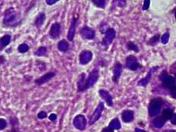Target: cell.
<instances>
[{"instance_id": "35", "label": "cell", "mask_w": 176, "mask_h": 132, "mask_svg": "<svg viewBox=\"0 0 176 132\" xmlns=\"http://www.w3.org/2000/svg\"><path fill=\"white\" fill-rule=\"evenodd\" d=\"M59 0H45V2L48 6H53L54 4H56V2H58Z\"/></svg>"}, {"instance_id": "23", "label": "cell", "mask_w": 176, "mask_h": 132, "mask_svg": "<svg viewBox=\"0 0 176 132\" xmlns=\"http://www.w3.org/2000/svg\"><path fill=\"white\" fill-rule=\"evenodd\" d=\"M166 120L164 118V117L161 116V117H157L154 120V125L156 128H161L164 126V125L165 124Z\"/></svg>"}, {"instance_id": "18", "label": "cell", "mask_w": 176, "mask_h": 132, "mask_svg": "<svg viewBox=\"0 0 176 132\" xmlns=\"http://www.w3.org/2000/svg\"><path fill=\"white\" fill-rule=\"evenodd\" d=\"M45 20H46V15H45V12H42L40 13H38V15L36 17L35 20H34V25H35L37 29H40L42 26V25L44 24V23H45Z\"/></svg>"}, {"instance_id": "43", "label": "cell", "mask_w": 176, "mask_h": 132, "mask_svg": "<svg viewBox=\"0 0 176 132\" xmlns=\"http://www.w3.org/2000/svg\"><path fill=\"white\" fill-rule=\"evenodd\" d=\"M174 132H176V131H174Z\"/></svg>"}, {"instance_id": "34", "label": "cell", "mask_w": 176, "mask_h": 132, "mask_svg": "<svg viewBox=\"0 0 176 132\" xmlns=\"http://www.w3.org/2000/svg\"><path fill=\"white\" fill-rule=\"evenodd\" d=\"M150 7V0H144V4L143 6V9L144 10H147Z\"/></svg>"}, {"instance_id": "24", "label": "cell", "mask_w": 176, "mask_h": 132, "mask_svg": "<svg viewBox=\"0 0 176 132\" xmlns=\"http://www.w3.org/2000/svg\"><path fill=\"white\" fill-rule=\"evenodd\" d=\"M109 128H111V129L115 130H119L121 128V123L119 121V120L118 118H115L113 120H111L109 125H108Z\"/></svg>"}, {"instance_id": "37", "label": "cell", "mask_w": 176, "mask_h": 132, "mask_svg": "<svg viewBox=\"0 0 176 132\" xmlns=\"http://www.w3.org/2000/svg\"><path fill=\"white\" fill-rule=\"evenodd\" d=\"M6 58L4 55H0V65H2L6 63Z\"/></svg>"}, {"instance_id": "30", "label": "cell", "mask_w": 176, "mask_h": 132, "mask_svg": "<svg viewBox=\"0 0 176 132\" xmlns=\"http://www.w3.org/2000/svg\"><path fill=\"white\" fill-rule=\"evenodd\" d=\"M127 48H128L129 50H131V51H135V52H138V51H139V48H138L137 45H135V44L132 41H129L128 43H127Z\"/></svg>"}, {"instance_id": "44", "label": "cell", "mask_w": 176, "mask_h": 132, "mask_svg": "<svg viewBox=\"0 0 176 132\" xmlns=\"http://www.w3.org/2000/svg\"><path fill=\"white\" fill-rule=\"evenodd\" d=\"M175 76H176V75H175Z\"/></svg>"}, {"instance_id": "15", "label": "cell", "mask_w": 176, "mask_h": 132, "mask_svg": "<svg viewBox=\"0 0 176 132\" xmlns=\"http://www.w3.org/2000/svg\"><path fill=\"white\" fill-rule=\"evenodd\" d=\"M99 95L100 97L106 102V103L108 104V106H113V100L112 97L111 96V94L108 92V91H107L106 89H99Z\"/></svg>"}, {"instance_id": "38", "label": "cell", "mask_w": 176, "mask_h": 132, "mask_svg": "<svg viewBox=\"0 0 176 132\" xmlns=\"http://www.w3.org/2000/svg\"><path fill=\"white\" fill-rule=\"evenodd\" d=\"M101 132H114V130L111 129L109 127H106V128H104L103 129H102Z\"/></svg>"}, {"instance_id": "22", "label": "cell", "mask_w": 176, "mask_h": 132, "mask_svg": "<svg viewBox=\"0 0 176 132\" xmlns=\"http://www.w3.org/2000/svg\"><path fill=\"white\" fill-rule=\"evenodd\" d=\"M58 50L61 52H66L70 49V44L66 40H61L57 45Z\"/></svg>"}, {"instance_id": "28", "label": "cell", "mask_w": 176, "mask_h": 132, "mask_svg": "<svg viewBox=\"0 0 176 132\" xmlns=\"http://www.w3.org/2000/svg\"><path fill=\"white\" fill-rule=\"evenodd\" d=\"M159 39H160V34H156V35H154V37H152L151 38L148 40V42H147V45H150V46H154V45H156L158 43V41H159Z\"/></svg>"}, {"instance_id": "40", "label": "cell", "mask_w": 176, "mask_h": 132, "mask_svg": "<svg viewBox=\"0 0 176 132\" xmlns=\"http://www.w3.org/2000/svg\"><path fill=\"white\" fill-rule=\"evenodd\" d=\"M172 95L173 96V97H176V87H173V88H172Z\"/></svg>"}, {"instance_id": "6", "label": "cell", "mask_w": 176, "mask_h": 132, "mask_svg": "<svg viewBox=\"0 0 176 132\" xmlns=\"http://www.w3.org/2000/svg\"><path fill=\"white\" fill-rule=\"evenodd\" d=\"M56 73L55 72H46L45 74H44L42 76L39 77V78H36L34 80V84L37 86H41L42 85L45 84V83L48 82L49 81H51L55 76H56Z\"/></svg>"}, {"instance_id": "1", "label": "cell", "mask_w": 176, "mask_h": 132, "mask_svg": "<svg viewBox=\"0 0 176 132\" xmlns=\"http://www.w3.org/2000/svg\"><path fill=\"white\" fill-rule=\"evenodd\" d=\"M21 22L18 12L14 7H9L4 12L2 23L8 27H15Z\"/></svg>"}, {"instance_id": "9", "label": "cell", "mask_w": 176, "mask_h": 132, "mask_svg": "<svg viewBox=\"0 0 176 132\" xmlns=\"http://www.w3.org/2000/svg\"><path fill=\"white\" fill-rule=\"evenodd\" d=\"M77 23H78V17L73 16L71 20V23H70V29H69L68 34H67V39H68L69 41H73V39H74L75 35H76Z\"/></svg>"}, {"instance_id": "31", "label": "cell", "mask_w": 176, "mask_h": 132, "mask_svg": "<svg viewBox=\"0 0 176 132\" xmlns=\"http://www.w3.org/2000/svg\"><path fill=\"white\" fill-rule=\"evenodd\" d=\"M8 126V122L6 119L0 118V131H3Z\"/></svg>"}, {"instance_id": "21", "label": "cell", "mask_w": 176, "mask_h": 132, "mask_svg": "<svg viewBox=\"0 0 176 132\" xmlns=\"http://www.w3.org/2000/svg\"><path fill=\"white\" fill-rule=\"evenodd\" d=\"M134 118V113L132 111H123L122 114V119L124 122L125 123H129V122H131L132 120Z\"/></svg>"}, {"instance_id": "5", "label": "cell", "mask_w": 176, "mask_h": 132, "mask_svg": "<svg viewBox=\"0 0 176 132\" xmlns=\"http://www.w3.org/2000/svg\"><path fill=\"white\" fill-rule=\"evenodd\" d=\"M75 128L79 131H84L87 128V119L83 114H78L74 117L73 121Z\"/></svg>"}, {"instance_id": "32", "label": "cell", "mask_w": 176, "mask_h": 132, "mask_svg": "<svg viewBox=\"0 0 176 132\" xmlns=\"http://www.w3.org/2000/svg\"><path fill=\"white\" fill-rule=\"evenodd\" d=\"M37 118L40 119V120H43V119H45L47 117H48V114H47V113L45 112V111H40V112L37 114Z\"/></svg>"}, {"instance_id": "26", "label": "cell", "mask_w": 176, "mask_h": 132, "mask_svg": "<svg viewBox=\"0 0 176 132\" xmlns=\"http://www.w3.org/2000/svg\"><path fill=\"white\" fill-rule=\"evenodd\" d=\"M47 48L45 46H42L37 50V51H34V55L37 56V57H42V56H45L47 53Z\"/></svg>"}, {"instance_id": "29", "label": "cell", "mask_w": 176, "mask_h": 132, "mask_svg": "<svg viewBox=\"0 0 176 132\" xmlns=\"http://www.w3.org/2000/svg\"><path fill=\"white\" fill-rule=\"evenodd\" d=\"M93 4L98 8L105 9L106 6V0H91Z\"/></svg>"}, {"instance_id": "16", "label": "cell", "mask_w": 176, "mask_h": 132, "mask_svg": "<svg viewBox=\"0 0 176 132\" xmlns=\"http://www.w3.org/2000/svg\"><path fill=\"white\" fill-rule=\"evenodd\" d=\"M86 74L84 72H82V73L79 76V79L77 81V91L79 92H82L86 91L85 89V86H86Z\"/></svg>"}, {"instance_id": "8", "label": "cell", "mask_w": 176, "mask_h": 132, "mask_svg": "<svg viewBox=\"0 0 176 132\" xmlns=\"http://www.w3.org/2000/svg\"><path fill=\"white\" fill-rule=\"evenodd\" d=\"M160 78L163 82V85L165 88L168 89H172L175 86V78L173 77L170 76L166 73V72H163L161 75H160Z\"/></svg>"}, {"instance_id": "36", "label": "cell", "mask_w": 176, "mask_h": 132, "mask_svg": "<svg viewBox=\"0 0 176 132\" xmlns=\"http://www.w3.org/2000/svg\"><path fill=\"white\" fill-rule=\"evenodd\" d=\"M48 119H49L51 121H55V120H57V115L56 114H51L48 116Z\"/></svg>"}, {"instance_id": "4", "label": "cell", "mask_w": 176, "mask_h": 132, "mask_svg": "<svg viewBox=\"0 0 176 132\" xmlns=\"http://www.w3.org/2000/svg\"><path fill=\"white\" fill-rule=\"evenodd\" d=\"M104 109H105V104L103 102H100L97 105V106L96 107V109L94 110V113L91 115L90 118V125H93L101 117L102 112H103Z\"/></svg>"}, {"instance_id": "11", "label": "cell", "mask_w": 176, "mask_h": 132, "mask_svg": "<svg viewBox=\"0 0 176 132\" xmlns=\"http://www.w3.org/2000/svg\"><path fill=\"white\" fill-rule=\"evenodd\" d=\"M61 34V25L60 23L56 22L52 23L49 30V37L53 40H56L59 37Z\"/></svg>"}, {"instance_id": "41", "label": "cell", "mask_w": 176, "mask_h": 132, "mask_svg": "<svg viewBox=\"0 0 176 132\" xmlns=\"http://www.w3.org/2000/svg\"><path fill=\"white\" fill-rule=\"evenodd\" d=\"M136 132H146L145 131H144V130H142V129H139V128H136Z\"/></svg>"}, {"instance_id": "2", "label": "cell", "mask_w": 176, "mask_h": 132, "mask_svg": "<svg viewBox=\"0 0 176 132\" xmlns=\"http://www.w3.org/2000/svg\"><path fill=\"white\" fill-rule=\"evenodd\" d=\"M99 78V69L97 68H94L90 72L89 75L86 79V86L85 89L86 90L89 89L90 88L93 87L94 85L96 84Z\"/></svg>"}, {"instance_id": "12", "label": "cell", "mask_w": 176, "mask_h": 132, "mask_svg": "<svg viewBox=\"0 0 176 132\" xmlns=\"http://www.w3.org/2000/svg\"><path fill=\"white\" fill-rule=\"evenodd\" d=\"M81 37L85 40H93L95 37V31L87 26H84L81 30Z\"/></svg>"}, {"instance_id": "10", "label": "cell", "mask_w": 176, "mask_h": 132, "mask_svg": "<svg viewBox=\"0 0 176 132\" xmlns=\"http://www.w3.org/2000/svg\"><path fill=\"white\" fill-rule=\"evenodd\" d=\"M93 59V53L88 50H84L81 51L79 56V62L81 65H85L91 62Z\"/></svg>"}, {"instance_id": "25", "label": "cell", "mask_w": 176, "mask_h": 132, "mask_svg": "<svg viewBox=\"0 0 176 132\" xmlns=\"http://www.w3.org/2000/svg\"><path fill=\"white\" fill-rule=\"evenodd\" d=\"M29 50H30V46L26 43L20 44V45L18 46V48H17V51H18V52L21 53V54L27 53Z\"/></svg>"}, {"instance_id": "13", "label": "cell", "mask_w": 176, "mask_h": 132, "mask_svg": "<svg viewBox=\"0 0 176 132\" xmlns=\"http://www.w3.org/2000/svg\"><path fill=\"white\" fill-rule=\"evenodd\" d=\"M125 66L128 68L129 69L132 71L137 70L139 68V65L138 63L137 59L133 55H130L126 58V61H125Z\"/></svg>"}, {"instance_id": "20", "label": "cell", "mask_w": 176, "mask_h": 132, "mask_svg": "<svg viewBox=\"0 0 176 132\" xmlns=\"http://www.w3.org/2000/svg\"><path fill=\"white\" fill-rule=\"evenodd\" d=\"M9 123L11 125V130L9 132H20L19 129V120L17 117H9Z\"/></svg>"}, {"instance_id": "14", "label": "cell", "mask_w": 176, "mask_h": 132, "mask_svg": "<svg viewBox=\"0 0 176 132\" xmlns=\"http://www.w3.org/2000/svg\"><path fill=\"white\" fill-rule=\"evenodd\" d=\"M122 65L120 62H117L115 63V65H114L113 68V76L112 80L114 82H117L119 81V78H120L121 75H122Z\"/></svg>"}, {"instance_id": "7", "label": "cell", "mask_w": 176, "mask_h": 132, "mask_svg": "<svg viewBox=\"0 0 176 132\" xmlns=\"http://www.w3.org/2000/svg\"><path fill=\"white\" fill-rule=\"evenodd\" d=\"M115 31L113 28H109V29L107 30L106 32H105V37L102 40V45H103V46L105 48H108L111 44L112 40L115 39Z\"/></svg>"}, {"instance_id": "19", "label": "cell", "mask_w": 176, "mask_h": 132, "mask_svg": "<svg viewBox=\"0 0 176 132\" xmlns=\"http://www.w3.org/2000/svg\"><path fill=\"white\" fill-rule=\"evenodd\" d=\"M157 69H158V67H154L153 68L150 69V71H149L148 74H147V76L145 77V78H144L143 79H141L140 81L138 82V85L139 86H146L147 84L149 83V82L150 81V78H151L152 77V74H153V72H154L155 70H157Z\"/></svg>"}, {"instance_id": "17", "label": "cell", "mask_w": 176, "mask_h": 132, "mask_svg": "<svg viewBox=\"0 0 176 132\" xmlns=\"http://www.w3.org/2000/svg\"><path fill=\"white\" fill-rule=\"evenodd\" d=\"M12 37L9 34H5L0 37V51H3L11 43Z\"/></svg>"}, {"instance_id": "27", "label": "cell", "mask_w": 176, "mask_h": 132, "mask_svg": "<svg viewBox=\"0 0 176 132\" xmlns=\"http://www.w3.org/2000/svg\"><path fill=\"white\" fill-rule=\"evenodd\" d=\"M173 111L171 109H165L164 111H163L162 114V117L165 119L166 120H171V118L173 116Z\"/></svg>"}, {"instance_id": "33", "label": "cell", "mask_w": 176, "mask_h": 132, "mask_svg": "<svg viewBox=\"0 0 176 132\" xmlns=\"http://www.w3.org/2000/svg\"><path fill=\"white\" fill-rule=\"evenodd\" d=\"M169 33H165V34L162 36V37H161V42H162V44H167L168 41H169Z\"/></svg>"}, {"instance_id": "42", "label": "cell", "mask_w": 176, "mask_h": 132, "mask_svg": "<svg viewBox=\"0 0 176 132\" xmlns=\"http://www.w3.org/2000/svg\"><path fill=\"white\" fill-rule=\"evenodd\" d=\"M175 18H176V10H175Z\"/></svg>"}, {"instance_id": "39", "label": "cell", "mask_w": 176, "mask_h": 132, "mask_svg": "<svg viewBox=\"0 0 176 132\" xmlns=\"http://www.w3.org/2000/svg\"><path fill=\"white\" fill-rule=\"evenodd\" d=\"M171 121H172V123L173 124V125H176V114H173L172 117L171 118Z\"/></svg>"}, {"instance_id": "3", "label": "cell", "mask_w": 176, "mask_h": 132, "mask_svg": "<svg viewBox=\"0 0 176 132\" xmlns=\"http://www.w3.org/2000/svg\"><path fill=\"white\" fill-rule=\"evenodd\" d=\"M162 104L163 102L161 99H154L150 101L149 106V114L150 117H154L159 114Z\"/></svg>"}]
</instances>
